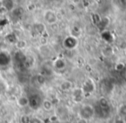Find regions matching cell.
Returning <instances> with one entry per match:
<instances>
[{
	"label": "cell",
	"mask_w": 126,
	"mask_h": 123,
	"mask_svg": "<svg viewBox=\"0 0 126 123\" xmlns=\"http://www.w3.org/2000/svg\"><path fill=\"white\" fill-rule=\"evenodd\" d=\"M119 116L124 118L126 116V105L123 104L119 107Z\"/></svg>",
	"instance_id": "ffe728a7"
},
{
	"label": "cell",
	"mask_w": 126,
	"mask_h": 123,
	"mask_svg": "<svg viewBox=\"0 0 126 123\" xmlns=\"http://www.w3.org/2000/svg\"><path fill=\"white\" fill-rule=\"evenodd\" d=\"M71 35L75 37V38H78L80 35V29H79V28H78L76 26L71 28Z\"/></svg>",
	"instance_id": "e0dca14e"
},
{
	"label": "cell",
	"mask_w": 126,
	"mask_h": 123,
	"mask_svg": "<svg viewBox=\"0 0 126 123\" xmlns=\"http://www.w3.org/2000/svg\"><path fill=\"white\" fill-rule=\"evenodd\" d=\"M5 40L7 41L9 43L16 44V42L18 41V38L14 33H9V34H7V35H6Z\"/></svg>",
	"instance_id": "5bb4252c"
},
{
	"label": "cell",
	"mask_w": 126,
	"mask_h": 123,
	"mask_svg": "<svg viewBox=\"0 0 126 123\" xmlns=\"http://www.w3.org/2000/svg\"><path fill=\"white\" fill-rule=\"evenodd\" d=\"M36 81H37V83H38L39 84H41V85L44 84V83H45V82H46L45 76H44V75H42V74L36 76Z\"/></svg>",
	"instance_id": "44dd1931"
},
{
	"label": "cell",
	"mask_w": 126,
	"mask_h": 123,
	"mask_svg": "<svg viewBox=\"0 0 126 123\" xmlns=\"http://www.w3.org/2000/svg\"><path fill=\"white\" fill-rule=\"evenodd\" d=\"M8 24V20L5 19V18H2L0 19V28H4V26Z\"/></svg>",
	"instance_id": "7402d4cb"
},
{
	"label": "cell",
	"mask_w": 126,
	"mask_h": 123,
	"mask_svg": "<svg viewBox=\"0 0 126 123\" xmlns=\"http://www.w3.org/2000/svg\"><path fill=\"white\" fill-rule=\"evenodd\" d=\"M29 103H30V99L27 96H20L19 98L17 99L18 106H20V107H22V108L28 106Z\"/></svg>",
	"instance_id": "4fadbf2b"
},
{
	"label": "cell",
	"mask_w": 126,
	"mask_h": 123,
	"mask_svg": "<svg viewBox=\"0 0 126 123\" xmlns=\"http://www.w3.org/2000/svg\"><path fill=\"white\" fill-rule=\"evenodd\" d=\"M60 87L64 91H67V90H70L73 88V83L71 81H69V80H65V81H63L61 83Z\"/></svg>",
	"instance_id": "8fae6325"
},
{
	"label": "cell",
	"mask_w": 126,
	"mask_h": 123,
	"mask_svg": "<svg viewBox=\"0 0 126 123\" xmlns=\"http://www.w3.org/2000/svg\"><path fill=\"white\" fill-rule=\"evenodd\" d=\"M108 24H109V20L107 19V18H102L100 23H98L97 27H98V28H100V30H104L106 28Z\"/></svg>",
	"instance_id": "2e32d148"
},
{
	"label": "cell",
	"mask_w": 126,
	"mask_h": 123,
	"mask_svg": "<svg viewBox=\"0 0 126 123\" xmlns=\"http://www.w3.org/2000/svg\"><path fill=\"white\" fill-rule=\"evenodd\" d=\"M120 1V4H122V6L126 7V0H119Z\"/></svg>",
	"instance_id": "4316f807"
},
{
	"label": "cell",
	"mask_w": 126,
	"mask_h": 123,
	"mask_svg": "<svg viewBox=\"0 0 126 123\" xmlns=\"http://www.w3.org/2000/svg\"><path fill=\"white\" fill-rule=\"evenodd\" d=\"M1 15H2V14H1V13H0V16H1Z\"/></svg>",
	"instance_id": "f546056e"
},
{
	"label": "cell",
	"mask_w": 126,
	"mask_h": 123,
	"mask_svg": "<svg viewBox=\"0 0 126 123\" xmlns=\"http://www.w3.org/2000/svg\"><path fill=\"white\" fill-rule=\"evenodd\" d=\"M82 91L84 93L85 97L88 96L92 95L93 93V91L95 90V83L93 82V80H92L91 78H88L83 83V86L81 87Z\"/></svg>",
	"instance_id": "7a4b0ae2"
},
{
	"label": "cell",
	"mask_w": 126,
	"mask_h": 123,
	"mask_svg": "<svg viewBox=\"0 0 126 123\" xmlns=\"http://www.w3.org/2000/svg\"><path fill=\"white\" fill-rule=\"evenodd\" d=\"M54 66L56 69L58 70H63L66 67V62L62 59H57L54 63Z\"/></svg>",
	"instance_id": "7c38bea8"
},
{
	"label": "cell",
	"mask_w": 126,
	"mask_h": 123,
	"mask_svg": "<svg viewBox=\"0 0 126 123\" xmlns=\"http://www.w3.org/2000/svg\"><path fill=\"white\" fill-rule=\"evenodd\" d=\"M63 44H64V47L67 49H69V50H70V49H74V47H76V46H77V44H78L77 38L70 35V36L67 37V38L64 40Z\"/></svg>",
	"instance_id": "5b68a950"
},
{
	"label": "cell",
	"mask_w": 126,
	"mask_h": 123,
	"mask_svg": "<svg viewBox=\"0 0 126 123\" xmlns=\"http://www.w3.org/2000/svg\"><path fill=\"white\" fill-rule=\"evenodd\" d=\"M124 54H125V56H126V48L124 49Z\"/></svg>",
	"instance_id": "83f0119b"
},
{
	"label": "cell",
	"mask_w": 126,
	"mask_h": 123,
	"mask_svg": "<svg viewBox=\"0 0 126 123\" xmlns=\"http://www.w3.org/2000/svg\"><path fill=\"white\" fill-rule=\"evenodd\" d=\"M42 106L46 111H50L53 109V103L50 100H43L42 102Z\"/></svg>",
	"instance_id": "9a60e30c"
},
{
	"label": "cell",
	"mask_w": 126,
	"mask_h": 123,
	"mask_svg": "<svg viewBox=\"0 0 126 123\" xmlns=\"http://www.w3.org/2000/svg\"><path fill=\"white\" fill-rule=\"evenodd\" d=\"M21 123H31V121H30V119L28 116L24 115L21 118Z\"/></svg>",
	"instance_id": "603a6c76"
},
{
	"label": "cell",
	"mask_w": 126,
	"mask_h": 123,
	"mask_svg": "<svg viewBox=\"0 0 126 123\" xmlns=\"http://www.w3.org/2000/svg\"><path fill=\"white\" fill-rule=\"evenodd\" d=\"M101 19L102 18L99 16V15H98L97 13H93V14H92V21H93V24L96 25V26H98V24L100 23Z\"/></svg>",
	"instance_id": "ac0fdd59"
},
{
	"label": "cell",
	"mask_w": 126,
	"mask_h": 123,
	"mask_svg": "<svg viewBox=\"0 0 126 123\" xmlns=\"http://www.w3.org/2000/svg\"><path fill=\"white\" fill-rule=\"evenodd\" d=\"M1 6H2V4H1V0H0V7H1Z\"/></svg>",
	"instance_id": "f1b7e54d"
},
{
	"label": "cell",
	"mask_w": 126,
	"mask_h": 123,
	"mask_svg": "<svg viewBox=\"0 0 126 123\" xmlns=\"http://www.w3.org/2000/svg\"><path fill=\"white\" fill-rule=\"evenodd\" d=\"M43 18L47 23L50 25L55 24L58 22V16L57 14L52 10H47L43 13Z\"/></svg>",
	"instance_id": "3957f363"
},
{
	"label": "cell",
	"mask_w": 126,
	"mask_h": 123,
	"mask_svg": "<svg viewBox=\"0 0 126 123\" xmlns=\"http://www.w3.org/2000/svg\"><path fill=\"white\" fill-rule=\"evenodd\" d=\"M11 62V56L7 52H0V66H6Z\"/></svg>",
	"instance_id": "8992f818"
},
{
	"label": "cell",
	"mask_w": 126,
	"mask_h": 123,
	"mask_svg": "<svg viewBox=\"0 0 126 123\" xmlns=\"http://www.w3.org/2000/svg\"><path fill=\"white\" fill-rule=\"evenodd\" d=\"M2 7L6 10V11H11L14 9V0H1Z\"/></svg>",
	"instance_id": "52a82bcc"
},
{
	"label": "cell",
	"mask_w": 126,
	"mask_h": 123,
	"mask_svg": "<svg viewBox=\"0 0 126 123\" xmlns=\"http://www.w3.org/2000/svg\"><path fill=\"white\" fill-rule=\"evenodd\" d=\"M124 68V65L123 64V63H119V64L117 65V66H116V69L117 70H123Z\"/></svg>",
	"instance_id": "d4e9b609"
},
{
	"label": "cell",
	"mask_w": 126,
	"mask_h": 123,
	"mask_svg": "<svg viewBox=\"0 0 126 123\" xmlns=\"http://www.w3.org/2000/svg\"><path fill=\"white\" fill-rule=\"evenodd\" d=\"M114 123H124V121L122 119V117H120V118L116 119L115 121H114Z\"/></svg>",
	"instance_id": "484cf974"
},
{
	"label": "cell",
	"mask_w": 126,
	"mask_h": 123,
	"mask_svg": "<svg viewBox=\"0 0 126 123\" xmlns=\"http://www.w3.org/2000/svg\"><path fill=\"white\" fill-rule=\"evenodd\" d=\"M72 97L74 102H81L85 98L84 93L81 88H74L72 90Z\"/></svg>",
	"instance_id": "277c9868"
},
{
	"label": "cell",
	"mask_w": 126,
	"mask_h": 123,
	"mask_svg": "<svg viewBox=\"0 0 126 123\" xmlns=\"http://www.w3.org/2000/svg\"><path fill=\"white\" fill-rule=\"evenodd\" d=\"M16 47H17L18 49H23V48H25L26 47V46H27V42H26V41H24V40H19L18 39V41L16 42Z\"/></svg>",
	"instance_id": "d6986e66"
},
{
	"label": "cell",
	"mask_w": 126,
	"mask_h": 123,
	"mask_svg": "<svg viewBox=\"0 0 126 123\" xmlns=\"http://www.w3.org/2000/svg\"><path fill=\"white\" fill-rule=\"evenodd\" d=\"M27 8H28V10L30 11H33L35 10V8H36V6H35V4H34V3H30V4H28V6H27Z\"/></svg>",
	"instance_id": "cb8c5ba5"
},
{
	"label": "cell",
	"mask_w": 126,
	"mask_h": 123,
	"mask_svg": "<svg viewBox=\"0 0 126 123\" xmlns=\"http://www.w3.org/2000/svg\"><path fill=\"white\" fill-rule=\"evenodd\" d=\"M29 99H30V103H29V105L31 106L32 109H37V107L42 105V102H38L39 98L36 96L30 97V98H29Z\"/></svg>",
	"instance_id": "9c48e42d"
},
{
	"label": "cell",
	"mask_w": 126,
	"mask_h": 123,
	"mask_svg": "<svg viewBox=\"0 0 126 123\" xmlns=\"http://www.w3.org/2000/svg\"><path fill=\"white\" fill-rule=\"evenodd\" d=\"M34 29L36 32L37 34H41V35H43L44 32H45V25L42 23H35L34 24Z\"/></svg>",
	"instance_id": "30bf717a"
},
{
	"label": "cell",
	"mask_w": 126,
	"mask_h": 123,
	"mask_svg": "<svg viewBox=\"0 0 126 123\" xmlns=\"http://www.w3.org/2000/svg\"><path fill=\"white\" fill-rule=\"evenodd\" d=\"M95 114V108L93 107L90 104H85L79 109V115L80 116L81 119L85 121L92 119Z\"/></svg>",
	"instance_id": "6da1fadb"
},
{
	"label": "cell",
	"mask_w": 126,
	"mask_h": 123,
	"mask_svg": "<svg viewBox=\"0 0 126 123\" xmlns=\"http://www.w3.org/2000/svg\"><path fill=\"white\" fill-rule=\"evenodd\" d=\"M11 12V16H12V17L20 18L23 15L24 11H23V9L22 7H16V8H14Z\"/></svg>",
	"instance_id": "ba28073f"
}]
</instances>
